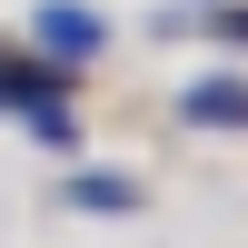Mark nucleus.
I'll return each mask as SVG.
<instances>
[{
	"mask_svg": "<svg viewBox=\"0 0 248 248\" xmlns=\"http://www.w3.org/2000/svg\"><path fill=\"white\" fill-rule=\"evenodd\" d=\"M0 109H30V129L50 139V149H70V139H79V119H70V79L40 70V60H20V50H0Z\"/></svg>",
	"mask_w": 248,
	"mask_h": 248,
	"instance_id": "f257e3e1",
	"label": "nucleus"
},
{
	"mask_svg": "<svg viewBox=\"0 0 248 248\" xmlns=\"http://www.w3.org/2000/svg\"><path fill=\"white\" fill-rule=\"evenodd\" d=\"M30 50L60 60V70H90V60L109 50V20L79 10V0H40V10H30Z\"/></svg>",
	"mask_w": 248,
	"mask_h": 248,
	"instance_id": "f03ea898",
	"label": "nucleus"
},
{
	"mask_svg": "<svg viewBox=\"0 0 248 248\" xmlns=\"http://www.w3.org/2000/svg\"><path fill=\"white\" fill-rule=\"evenodd\" d=\"M179 119H189V129H248V79H189V90H179Z\"/></svg>",
	"mask_w": 248,
	"mask_h": 248,
	"instance_id": "7ed1b4c3",
	"label": "nucleus"
},
{
	"mask_svg": "<svg viewBox=\"0 0 248 248\" xmlns=\"http://www.w3.org/2000/svg\"><path fill=\"white\" fill-rule=\"evenodd\" d=\"M70 209H109V218H119V209H139V189H129L119 169H79V179H70Z\"/></svg>",
	"mask_w": 248,
	"mask_h": 248,
	"instance_id": "20e7f679",
	"label": "nucleus"
},
{
	"mask_svg": "<svg viewBox=\"0 0 248 248\" xmlns=\"http://www.w3.org/2000/svg\"><path fill=\"white\" fill-rule=\"evenodd\" d=\"M199 40H218V50H248V0H229V10L199 20Z\"/></svg>",
	"mask_w": 248,
	"mask_h": 248,
	"instance_id": "39448f33",
	"label": "nucleus"
}]
</instances>
